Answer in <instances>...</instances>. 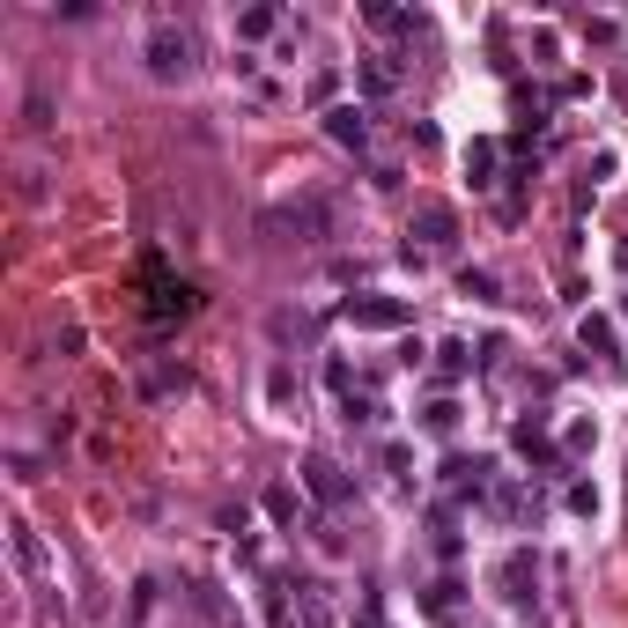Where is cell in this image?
I'll list each match as a JSON object with an SVG mask.
<instances>
[{"label": "cell", "mask_w": 628, "mask_h": 628, "mask_svg": "<svg viewBox=\"0 0 628 628\" xmlns=\"http://www.w3.org/2000/svg\"><path fill=\"white\" fill-rule=\"evenodd\" d=\"M259 230H266V237H303V244H311V237H326V230H333V207H326V200L266 207V222H259Z\"/></svg>", "instance_id": "1"}, {"label": "cell", "mask_w": 628, "mask_h": 628, "mask_svg": "<svg viewBox=\"0 0 628 628\" xmlns=\"http://www.w3.org/2000/svg\"><path fill=\"white\" fill-rule=\"evenodd\" d=\"M141 289H148V318H185V311H193V289L170 281L163 259H141Z\"/></svg>", "instance_id": "2"}, {"label": "cell", "mask_w": 628, "mask_h": 628, "mask_svg": "<svg viewBox=\"0 0 628 628\" xmlns=\"http://www.w3.org/2000/svg\"><path fill=\"white\" fill-rule=\"evenodd\" d=\"M141 60H148L156 82H185V74H193V37H185V30H156Z\"/></svg>", "instance_id": "3"}, {"label": "cell", "mask_w": 628, "mask_h": 628, "mask_svg": "<svg viewBox=\"0 0 628 628\" xmlns=\"http://www.w3.org/2000/svg\"><path fill=\"white\" fill-rule=\"evenodd\" d=\"M340 318H348V326H370V333H392V326L414 318V303H399V296H348Z\"/></svg>", "instance_id": "4"}, {"label": "cell", "mask_w": 628, "mask_h": 628, "mask_svg": "<svg viewBox=\"0 0 628 628\" xmlns=\"http://www.w3.org/2000/svg\"><path fill=\"white\" fill-rule=\"evenodd\" d=\"M496 584H503V599H510V606H532V584H540V562H532V547H518V555H503Z\"/></svg>", "instance_id": "5"}, {"label": "cell", "mask_w": 628, "mask_h": 628, "mask_svg": "<svg viewBox=\"0 0 628 628\" xmlns=\"http://www.w3.org/2000/svg\"><path fill=\"white\" fill-rule=\"evenodd\" d=\"M326 133L340 148H370V111L363 104H326Z\"/></svg>", "instance_id": "6"}, {"label": "cell", "mask_w": 628, "mask_h": 628, "mask_svg": "<svg viewBox=\"0 0 628 628\" xmlns=\"http://www.w3.org/2000/svg\"><path fill=\"white\" fill-rule=\"evenodd\" d=\"M303 481H311V496L326 503V510H340V503H348V473H340L333 459H303Z\"/></svg>", "instance_id": "7"}, {"label": "cell", "mask_w": 628, "mask_h": 628, "mask_svg": "<svg viewBox=\"0 0 628 628\" xmlns=\"http://www.w3.org/2000/svg\"><path fill=\"white\" fill-rule=\"evenodd\" d=\"M414 237L422 244H451L459 237V215H451V207H422V215H414Z\"/></svg>", "instance_id": "8"}, {"label": "cell", "mask_w": 628, "mask_h": 628, "mask_svg": "<svg viewBox=\"0 0 628 628\" xmlns=\"http://www.w3.org/2000/svg\"><path fill=\"white\" fill-rule=\"evenodd\" d=\"M459 296H473V303H503V289H496V274H488V266H459Z\"/></svg>", "instance_id": "9"}, {"label": "cell", "mask_w": 628, "mask_h": 628, "mask_svg": "<svg viewBox=\"0 0 628 628\" xmlns=\"http://www.w3.org/2000/svg\"><path fill=\"white\" fill-rule=\"evenodd\" d=\"M444 473H451V488H466V496H481V488H488V459H451Z\"/></svg>", "instance_id": "10"}, {"label": "cell", "mask_w": 628, "mask_h": 628, "mask_svg": "<svg viewBox=\"0 0 628 628\" xmlns=\"http://www.w3.org/2000/svg\"><path fill=\"white\" fill-rule=\"evenodd\" d=\"M363 89L370 97H392L399 89V60H363Z\"/></svg>", "instance_id": "11"}, {"label": "cell", "mask_w": 628, "mask_h": 628, "mask_svg": "<svg viewBox=\"0 0 628 628\" xmlns=\"http://www.w3.org/2000/svg\"><path fill=\"white\" fill-rule=\"evenodd\" d=\"M281 30V8H244L237 15V37H274Z\"/></svg>", "instance_id": "12"}, {"label": "cell", "mask_w": 628, "mask_h": 628, "mask_svg": "<svg viewBox=\"0 0 628 628\" xmlns=\"http://www.w3.org/2000/svg\"><path fill=\"white\" fill-rule=\"evenodd\" d=\"M274 340H318V318H303V311H274Z\"/></svg>", "instance_id": "13"}, {"label": "cell", "mask_w": 628, "mask_h": 628, "mask_svg": "<svg viewBox=\"0 0 628 628\" xmlns=\"http://www.w3.org/2000/svg\"><path fill=\"white\" fill-rule=\"evenodd\" d=\"M496 156H503L496 141H473V148H466V170H473V185H496V178H488V170H496Z\"/></svg>", "instance_id": "14"}, {"label": "cell", "mask_w": 628, "mask_h": 628, "mask_svg": "<svg viewBox=\"0 0 628 628\" xmlns=\"http://www.w3.org/2000/svg\"><path fill=\"white\" fill-rule=\"evenodd\" d=\"M518 451H525V459H547V414L518 422Z\"/></svg>", "instance_id": "15"}, {"label": "cell", "mask_w": 628, "mask_h": 628, "mask_svg": "<svg viewBox=\"0 0 628 628\" xmlns=\"http://www.w3.org/2000/svg\"><path fill=\"white\" fill-rule=\"evenodd\" d=\"M266 518H281V525H296V518H303V503H296V488H266Z\"/></svg>", "instance_id": "16"}, {"label": "cell", "mask_w": 628, "mask_h": 628, "mask_svg": "<svg viewBox=\"0 0 628 628\" xmlns=\"http://www.w3.org/2000/svg\"><path fill=\"white\" fill-rule=\"evenodd\" d=\"M363 23H370V30H414V15H399V8H385V0H370Z\"/></svg>", "instance_id": "17"}, {"label": "cell", "mask_w": 628, "mask_h": 628, "mask_svg": "<svg viewBox=\"0 0 628 628\" xmlns=\"http://www.w3.org/2000/svg\"><path fill=\"white\" fill-rule=\"evenodd\" d=\"M15 562H23V569H45V547H37L30 525H15Z\"/></svg>", "instance_id": "18"}, {"label": "cell", "mask_w": 628, "mask_h": 628, "mask_svg": "<svg viewBox=\"0 0 628 628\" xmlns=\"http://www.w3.org/2000/svg\"><path fill=\"white\" fill-rule=\"evenodd\" d=\"M23 126H30V133H45V126H52V97H45V89H30V104H23Z\"/></svg>", "instance_id": "19"}, {"label": "cell", "mask_w": 628, "mask_h": 628, "mask_svg": "<svg viewBox=\"0 0 628 628\" xmlns=\"http://www.w3.org/2000/svg\"><path fill=\"white\" fill-rule=\"evenodd\" d=\"M422 422H429L436 436H451V429H459V407H451V399H436V407H422Z\"/></svg>", "instance_id": "20"}, {"label": "cell", "mask_w": 628, "mask_h": 628, "mask_svg": "<svg viewBox=\"0 0 628 628\" xmlns=\"http://www.w3.org/2000/svg\"><path fill=\"white\" fill-rule=\"evenodd\" d=\"M473 363H481V355H473V348H466V340H451V348H444V377H466Z\"/></svg>", "instance_id": "21"}, {"label": "cell", "mask_w": 628, "mask_h": 628, "mask_svg": "<svg viewBox=\"0 0 628 628\" xmlns=\"http://www.w3.org/2000/svg\"><path fill=\"white\" fill-rule=\"evenodd\" d=\"M577 340H584V348H614V326H606V318H584Z\"/></svg>", "instance_id": "22"}, {"label": "cell", "mask_w": 628, "mask_h": 628, "mask_svg": "<svg viewBox=\"0 0 628 628\" xmlns=\"http://www.w3.org/2000/svg\"><path fill=\"white\" fill-rule=\"evenodd\" d=\"M569 510H577V518H592V510H599V488L577 481V488H569Z\"/></svg>", "instance_id": "23"}, {"label": "cell", "mask_w": 628, "mask_h": 628, "mask_svg": "<svg viewBox=\"0 0 628 628\" xmlns=\"http://www.w3.org/2000/svg\"><path fill=\"white\" fill-rule=\"evenodd\" d=\"M451 599H459V584H429V592H422L429 614H451Z\"/></svg>", "instance_id": "24"}, {"label": "cell", "mask_w": 628, "mask_h": 628, "mask_svg": "<svg viewBox=\"0 0 628 628\" xmlns=\"http://www.w3.org/2000/svg\"><path fill=\"white\" fill-rule=\"evenodd\" d=\"M363 628H377V614H370V621H363Z\"/></svg>", "instance_id": "25"}]
</instances>
